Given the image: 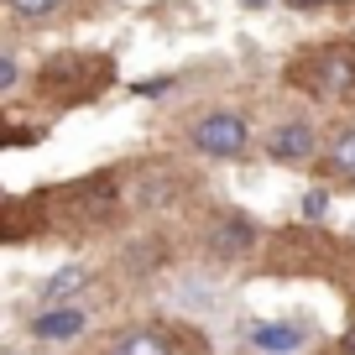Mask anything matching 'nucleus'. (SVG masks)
I'll list each match as a JSON object with an SVG mask.
<instances>
[{
  "mask_svg": "<svg viewBox=\"0 0 355 355\" xmlns=\"http://www.w3.org/2000/svg\"><path fill=\"white\" fill-rule=\"evenodd\" d=\"M303 89H313V94H350L355 89V47L334 42V47H319V53L309 58V63L298 68Z\"/></svg>",
  "mask_w": 355,
  "mask_h": 355,
  "instance_id": "obj_1",
  "label": "nucleus"
},
{
  "mask_svg": "<svg viewBox=\"0 0 355 355\" xmlns=\"http://www.w3.org/2000/svg\"><path fill=\"white\" fill-rule=\"evenodd\" d=\"M245 121L241 115H230V110H214V115H204V121H193V146L199 152H209V157H235V152H245Z\"/></svg>",
  "mask_w": 355,
  "mask_h": 355,
  "instance_id": "obj_2",
  "label": "nucleus"
},
{
  "mask_svg": "<svg viewBox=\"0 0 355 355\" xmlns=\"http://www.w3.org/2000/svg\"><path fill=\"white\" fill-rule=\"evenodd\" d=\"M266 157L272 162H309L313 157V125L309 121H282L266 136Z\"/></svg>",
  "mask_w": 355,
  "mask_h": 355,
  "instance_id": "obj_3",
  "label": "nucleus"
},
{
  "mask_svg": "<svg viewBox=\"0 0 355 355\" xmlns=\"http://www.w3.org/2000/svg\"><path fill=\"white\" fill-rule=\"evenodd\" d=\"M32 334L37 340H73V334H84V313L78 309H47L32 319Z\"/></svg>",
  "mask_w": 355,
  "mask_h": 355,
  "instance_id": "obj_4",
  "label": "nucleus"
},
{
  "mask_svg": "<svg viewBox=\"0 0 355 355\" xmlns=\"http://www.w3.org/2000/svg\"><path fill=\"white\" fill-rule=\"evenodd\" d=\"M251 345H256V350H266V355H288V350H298V345H303V329H298V324H256Z\"/></svg>",
  "mask_w": 355,
  "mask_h": 355,
  "instance_id": "obj_5",
  "label": "nucleus"
},
{
  "mask_svg": "<svg viewBox=\"0 0 355 355\" xmlns=\"http://www.w3.org/2000/svg\"><path fill=\"white\" fill-rule=\"evenodd\" d=\"M110 355H173V340L157 329H131L110 345Z\"/></svg>",
  "mask_w": 355,
  "mask_h": 355,
  "instance_id": "obj_6",
  "label": "nucleus"
},
{
  "mask_svg": "<svg viewBox=\"0 0 355 355\" xmlns=\"http://www.w3.org/2000/svg\"><path fill=\"white\" fill-rule=\"evenodd\" d=\"M84 282H89V272H84V266H63L58 277H47V288H42V303H47V309H58V303H68L78 288H84Z\"/></svg>",
  "mask_w": 355,
  "mask_h": 355,
  "instance_id": "obj_7",
  "label": "nucleus"
},
{
  "mask_svg": "<svg viewBox=\"0 0 355 355\" xmlns=\"http://www.w3.org/2000/svg\"><path fill=\"white\" fill-rule=\"evenodd\" d=\"M329 167L345 178V183H355V125L334 136V146H329Z\"/></svg>",
  "mask_w": 355,
  "mask_h": 355,
  "instance_id": "obj_8",
  "label": "nucleus"
},
{
  "mask_svg": "<svg viewBox=\"0 0 355 355\" xmlns=\"http://www.w3.org/2000/svg\"><path fill=\"white\" fill-rule=\"evenodd\" d=\"M6 6H11V11L21 16V21H42V16H53L58 6H63V0H6Z\"/></svg>",
  "mask_w": 355,
  "mask_h": 355,
  "instance_id": "obj_9",
  "label": "nucleus"
},
{
  "mask_svg": "<svg viewBox=\"0 0 355 355\" xmlns=\"http://www.w3.org/2000/svg\"><path fill=\"white\" fill-rule=\"evenodd\" d=\"M324 204H329L324 193H309V199H303V214H309V220H324Z\"/></svg>",
  "mask_w": 355,
  "mask_h": 355,
  "instance_id": "obj_10",
  "label": "nucleus"
},
{
  "mask_svg": "<svg viewBox=\"0 0 355 355\" xmlns=\"http://www.w3.org/2000/svg\"><path fill=\"white\" fill-rule=\"evenodd\" d=\"M11 84H16V58L6 53V58H0V89H11Z\"/></svg>",
  "mask_w": 355,
  "mask_h": 355,
  "instance_id": "obj_11",
  "label": "nucleus"
},
{
  "mask_svg": "<svg viewBox=\"0 0 355 355\" xmlns=\"http://www.w3.org/2000/svg\"><path fill=\"white\" fill-rule=\"evenodd\" d=\"M167 84H173V78H141V84H136V94H162Z\"/></svg>",
  "mask_w": 355,
  "mask_h": 355,
  "instance_id": "obj_12",
  "label": "nucleus"
},
{
  "mask_svg": "<svg viewBox=\"0 0 355 355\" xmlns=\"http://www.w3.org/2000/svg\"><path fill=\"white\" fill-rule=\"evenodd\" d=\"M245 6H266V0H245Z\"/></svg>",
  "mask_w": 355,
  "mask_h": 355,
  "instance_id": "obj_13",
  "label": "nucleus"
},
{
  "mask_svg": "<svg viewBox=\"0 0 355 355\" xmlns=\"http://www.w3.org/2000/svg\"><path fill=\"white\" fill-rule=\"evenodd\" d=\"M345 355H355V345H350V350H345Z\"/></svg>",
  "mask_w": 355,
  "mask_h": 355,
  "instance_id": "obj_14",
  "label": "nucleus"
},
{
  "mask_svg": "<svg viewBox=\"0 0 355 355\" xmlns=\"http://www.w3.org/2000/svg\"><path fill=\"white\" fill-rule=\"evenodd\" d=\"M11 355H16V350H11Z\"/></svg>",
  "mask_w": 355,
  "mask_h": 355,
  "instance_id": "obj_15",
  "label": "nucleus"
}]
</instances>
